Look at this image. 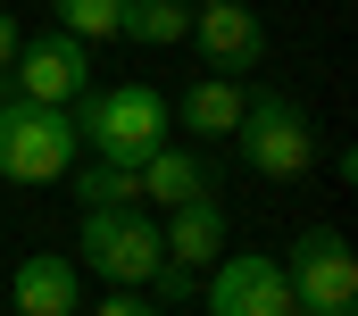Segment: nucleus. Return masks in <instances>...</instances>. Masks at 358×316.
I'll return each mask as SVG.
<instances>
[{"instance_id": "4468645a", "label": "nucleus", "mask_w": 358, "mask_h": 316, "mask_svg": "<svg viewBox=\"0 0 358 316\" xmlns=\"http://www.w3.org/2000/svg\"><path fill=\"white\" fill-rule=\"evenodd\" d=\"M67 192H76L84 208H134V200H142V192H134V166H108V158L67 166Z\"/></svg>"}, {"instance_id": "2eb2a0df", "label": "nucleus", "mask_w": 358, "mask_h": 316, "mask_svg": "<svg viewBox=\"0 0 358 316\" xmlns=\"http://www.w3.org/2000/svg\"><path fill=\"white\" fill-rule=\"evenodd\" d=\"M50 17H59V34H76V42H108L117 34V17H125V0H50Z\"/></svg>"}, {"instance_id": "1a4fd4ad", "label": "nucleus", "mask_w": 358, "mask_h": 316, "mask_svg": "<svg viewBox=\"0 0 358 316\" xmlns=\"http://www.w3.org/2000/svg\"><path fill=\"white\" fill-rule=\"evenodd\" d=\"M8 308H17V316H84V266L59 258V250L17 258V275H8Z\"/></svg>"}, {"instance_id": "f257e3e1", "label": "nucleus", "mask_w": 358, "mask_h": 316, "mask_svg": "<svg viewBox=\"0 0 358 316\" xmlns=\"http://www.w3.org/2000/svg\"><path fill=\"white\" fill-rule=\"evenodd\" d=\"M76 142L92 158H108V166H142L150 150H167L176 142V117H167V92H150V83H92L84 100H76Z\"/></svg>"}, {"instance_id": "dca6fc26", "label": "nucleus", "mask_w": 358, "mask_h": 316, "mask_svg": "<svg viewBox=\"0 0 358 316\" xmlns=\"http://www.w3.org/2000/svg\"><path fill=\"white\" fill-rule=\"evenodd\" d=\"M192 292H200V275H192V266H176V258H167V266L142 283V300H150V308H183Z\"/></svg>"}, {"instance_id": "a211bd4d", "label": "nucleus", "mask_w": 358, "mask_h": 316, "mask_svg": "<svg viewBox=\"0 0 358 316\" xmlns=\"http://www.w3.org/2000/svg\"><path fill=\"white\" fill-rule=\"evenodd\" d=\"M17 42H25V34H17V17L0 8V76H8V59H17Z\"/></svg>"}, {"instance_id": "39448f33", "label": "nucleus", "mask_w": 358, "mask_h": 316, "mask_svg": "<svg viewBox=\"0 0 358 316\" xmlns=\"http://www.w3.org/2000/svg\"><path fill=\"white\" fill-rule=\"evenodd\" d=\"M275 266L292 283V308H308V316H350L358 308V250L334 225H308L292 241V258H275Z\"/></svg>"}, {"instance_id": "423d86ee", "label": "nucleus", "mask_w": 358, "mask_h": 316, "mask_svg": "<svg viewBox=\"0 0 358 316\" xmlns=\"http://www.w3.org/2000/svg\"><path fill=\"white\" fill-rule=\"evenodd\" d=\"M92 92V50L76 34H42V42H17L8 59V100H34V108H76Z\"/></svg>"}, {"instance_id": "6e6552de", "label": "nucleus", "mask_w": 358, "mask_h": 316, "mask_svg": "<svg viewBox=\"0 0 358 316\" xmlns=\"http://www.w3.org/2000/svg\"><path fill=\"white\" fill-rule=\"evenodd\" d=\"M192 50H200V67L225 83H242L259 59H267V25L250 17V0H234V8H192V34H183Z\"/></svg>"}, {"instance_id": "6ab92c4d", "label": "nucleus", "mask_w": 358, "mask_h": 316, "mask_svg": "<svg viewBox=\"0 0 358 316\" xmlns=\"http://www.w3.org/2000/svg\"><path fill=\"white\" fill-rule=\"evenodd\" d=\"M192 8H234V0H192Z\"/></svg>"}, {"instance_id": "f03ea898", "label": "nucleus", "mask_w": 358, "mask_h": 316, "mask_svg": "<svg viewBox=\"0 0 358 316\" xmlns=\"http://www.w3.org/2000/svg\"><path fill=\"white\" fill-rule=\"evenodd\" d=\"M76 266L100 275L108 292H142L159 266H167V250H159V217H142V208H84V234H76Z\"/></svg>"}, {"instance_id": "20e7f679", "label": "nucleus", "mask_w": 358, "mask_h": 316, "mask_svg": "<svg viewBox=\"0 0 358 316\" xmlns=\"http://www.w3.org/2000/svg\"><path fill=\"white\" fill-rule=\"evenodd\" d=\"M234 134H242V166L267 175V183H300V175L317 166V125H308V108L283 100V92H250V108H242Z\"/></svg>"}, {"instance_id": "aec40b11", "label": "nucleus", "mask_w": 358, "mask_h": 316, "mask_svg": "<svg viewBox=\"0 0 358 316\" xmlns=\"http://www.w3.org/2000/svg\"><path fill=\"white\" fill-rule=\"evenodd\" d=\"M283 316H308V308H283Z\"/></svg>"}, {"instance_id": "ddd939ff", "label": "nucleus", "mask_w": 358, "mask_h": 316, "mask_svg": "<svg viewBox=\"0 0 358 316\" xmlns=\"http://www.w3.org/2000/svg\"><path fill=\"white\" fill-rule=\"evenodd\" d=\"M117 34H125V42H142V50H176L183 34H192V0H125Z\"/></svg>"}, {"instance_id": "7ed1b4c3", "label": "nucleus", "mask_w": 358, "mask_h": 316, "mask_svg": "<svg viewBox=\"0 0 358 316\" xmlns=\"http://www.w3.org/2000/svg\"><path fill=\"white\" fill-rule=\"evenodd\" d=\"M76 117L67 108H34V100H0V183H67L76 166Z\"/></svg>"}, {"instance_id": "f8f14e48", "label": "nucleus", "mask_w": 358, "mask_h": 316, "mask_svg": "<svg viewBox=\"0 0 358 316\" xmlns=\"http://www.w3.org/2000/svg\"><path fill=\"white\" fill-rule=\"evenodd\" d=\"M242 108H250V92H242V83H225V76H200L183 100H167V117H176L183 134H234V125H242Z\"/></svg>"}, {"instance_id": "9d476101", "label": "nucleus", "mask_w": 358, "mask_h": 316, "mask_svg": "<svg viewBox=\"0 0 358 316\" xmlns=\"http://www.w3.org/2000/svg\"><path fill=\"white\" fill-rule=\"evenodd\" d=\"M159 250H167L176 266H192V275H200V266H217V258H225V200L208 192V200L167 208V217H159Z\"/></svg>"}, {"instance_id": "f3484780", "label": "nucleus", "mask_w": 358, "mask_h": 316, "mask_svg": "<svg viewBox=\"0 0 358 316\" xmlns=\"http://www.w3.org/2000/svg\"><path fill=\"white\" fill-rule=\"evenodd\" d=\"M92 316H167V308H150L142 292H108V300H100V308H92Z\"/></svg>"}, {"instance_id": "0eeeda50", "label": "nucleus", "mask_w": 358, "mask_h": 316, "mask_svg": "<svg viewBox=\"0 0 358 316\" xmlns=\"http://www.w3.org/2000/svg\"><path fill=\"white\" fill-rule=\"evenodd\" d=\"M208 316H283L292 308V283H283V266H275L267 250H225L217 266H208Z\"/></svg>"}, {"instance_id": "9b49d317", "label": "nucleus", "mask_w": 358, "mask_h": 316, "mask_svg": "<svg viewBox=\"0 0 358 316\" xmlns=\"http://www.w3.org/2000/svg\"><path fill=\"white\" fill-rule=\"evenodd\" d=\"M134 192L167 217V208H183V200H208V192H217V175H208V158H192V150L167 142V150H150L142 166H134Z\"/></svg>"}]
</instances>
